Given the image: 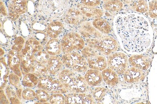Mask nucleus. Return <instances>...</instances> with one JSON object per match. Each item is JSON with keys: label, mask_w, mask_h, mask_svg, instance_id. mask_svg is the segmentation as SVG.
Instances as JSON below:
<instances>
[{"label": "nucleus", "mask_w": 157, "mask_h": 104, "mask_svg": "<svg viewBox=\"0 0 157 104\" xmlns=\"http://www.w3.org/2000/svg\"><path fill=\"white\" fill-rule=\"evenodd\" d=\"M113 28L119 45L128 54H141L151 46L153 31L142 14L133 11L119 12L114 17Z\"/></svg>", "instance_id": "1"}, {"label": "nucleus", "mask_w": 157, "mask_h": 104, "mask_svg": "<svg viewBox=\"0 0 157 104\" xmlns=\"http://www.w3.org/2000/svg\"><path fill=\"white\" fill-rule=\"evenodd\" d=\"M69 6V0H39L37 9L42 16L58 19L65 16Z\"/></svg>", "instance_id": "2"}, {"label": "nucleus", "mask_w": 157, "mask_h": 104, "mask_svg": "<svg viewBox=\"0 0 157 104\" xmlns=\"http://www.w3.org/2000/svg\"><path fill=\"white\" fill-rule=\"evenodd\" d=\"M86 41L88 46L96 50L101 54L107 56L116 52L120 47L115 38L109 35H103L99 39H86Z\"/></svg>", "instance_id": "3"}, {"label": "nucleus", "mask_w": 157, "mask_h": 104, "mask_svg": "<svg viewBox=\"0 0 157 104\" xmlns=\"http://www.w3.org/2000/svg\"><path fill=\"white\" fill-rule=\"evenodd\" d=\"M62 60L64 67L78 74H85L90 68L86 59L76 51L64 53Z\"/></svg>", "instance_id": "4"}, {"label": "nucleus", "mask_w": 157, "mask_h": 104, "mask_svg": "<svg viewBox=\"0 0 157 104\" xmlns=\"http://www.w3.org/2000/svg\"><path fill=\"white\" fill-rule=\"evenodd\" d=\"M60 44L62 51L64 53L82 50L85 47V42L81 36L74 32H70L64 35Z\"/></svg>", "instance_id": "5"}, {"label": "nucleus", "mask_w": 157, "mask_h": 104, "mask_svg": "<svg viewBox=\"0 0 157 104\" xmlns=\"http://www.w3.org/2000/svg\"><path fill=\"white\" fill-rule=\"evenodd\" d=\"M107 66L118 75H123L129 68V58L123 52L116 51L108 56Z\"/></svg>", "instance_id": "6"}, {"label": "nucleus", "mask_w": 157, "mask_h": 104, "mask_svg": "<svg viewBox=\"0 0 157 104\" xmlns=\"http://www.w3.org/2000/svg\"><path fill=\"white\" fill-rule=\"evenodd\" d=\"M28 0H10L8 5V16L11 20L16 21L27 9Z\"/></svg>", "instance_id": "7"}, {"label": "nucleus", "mask_w": 157, "mask_h": 104, "mask_svg": "<svg viewBox=\"0 0 157 104\" xmlns=\"http://www.w3.org/2000/svg\"><path fill=\"white\" fill-rule=\"evenodd\" d=\"M90 87L84 76L78 73L68 85L66 89L68 93H82L88 92Z\"/></svg>", "instance_id": "8"}, {"label": "nucleus", "mask_w": 157, "mask_h": 104, "mask_svg": "<svg viewBox=\"0 0 157 104\" xmlns=\"http://www.w3.org/2000/svg\"><path fill=\"white\" fill-rule=\"evenodd\" d=\"M65 104H95V101L89 92L68 93L65 95Z\"/></svg>", "instance_id": "9"}, {"label": "nucleus", "mask_w": 157, "mask_h": 104, "mask_svg": "<svg viewBox=\"0 0 157 104\" xmlns=\"http://www.w3.org/2000/svg\"><path fill=\"white\" fill-rule=\"evenodd\" d=\"M145 71L134 67L128 68L123 74V80L127 84H136L145 80L146 77Z\"/></svg>", "instance_id": "10"}, {"label": "nucleus", "mask_w": 157, "mask_h": 104, "mask_svg": "<svg viewBox=\"0 0 157 104\" xmlns=\"http://www.w3.org/2000/svg\"><path fill=\"white\" fill-rule=\"evenodd\" d=\"M151 59L150 57L145 55H132L129 58V64L132 67L147 71L150 67Z\"/></svg>", "instance_id": "11"}, {"label": "nucleus", "mask_w": 157, "mask_h": 104, "mask_svg": "<svg viewBox=\"0 0 157 104\" xmlns=\"http://www.w3.org/2000/svg\"><path fill=\"white\" fill-rule=\"evenodd\" d=\"M65 20L68 24L78 26L87 21L86 17L78 8L72 7L68 9L65 16Z\"/></svg>", "instance_id": "12"}, {"label": "nucleus", "mask_w": 157, "mask_h": 104, "mask_svg": "<svg viewBox=\"0 0 157 104\" xmlns=\"http://www.w3.org/2000/svg\"><path fill=\"white\" fill-rule=\"evenodd\" d=\"M78 30L81 36L86 39H99L102 36V34L90 22H84L80 25Z\"/></svg>", "instance_id": "13"}, {"label": "nucleus", "mask_w": 157, "mask_h": 104, "mask_svg": "<svg viewBox=\"0 0 157 104\" xmlns=\"http://www.w3.org/2000/svg\"><path fill=\"white\" fill-rule=\"evenodd\" d=\"M85 79L89 86L91 87L100 86L103 83L101 71L89 69L84 75Z\"/></svg>", "instance_id": "14"}, {"label": "nucleus", "mask_w": 157, "mask_h": 104, "mask_svg": "<svg viewBox=\"0 0 157 104\" xmlns=\"http://www.w3.org/2000/svg\"><path fill=\"white\" fill-rule=\"evenodd\" d=\"M63 66L62 58L58 56H50L46 64L48 72L53 75H58L63 70Z\"/></svg>", "instance_id": "15"}, {"label": "nucleus", "mask_w": 157, "mask_h": 104, "mask_svg": "<svg viewBox=\"0 0 157 104\" xmlns=\"http://www.w3.org/2000/svg\"><path fill=\"white\" fill-rule=\"evenodd\" d=\"M20 53L21 57L20 69L22 74L23 75H26L31 72L32 64L34 61V56L29 54L24 48Z\"/></svg>", "instance_id": "16"}, {"label": "nucleus", "mask_w": 157, "mask_h": 104, "mask_svg": "<svg viewBox=\"0 0 157 104\" xmlns=\"http://www.w3.org/2000/svg\"><path fill=\"white\" fill-rule=\"evenodd\" d=\"M101 75L104 83L109 87H115L120 83L119 75L110 68H106L101 71Z\"/></svg>", "instance_id": "17"}, {"label": "nucleus", "mask_w": 157, "mask_h": 104, "mask_svg": "<svg viewBox=\"0 0 157 104\" xmlns=\"http://www.w3.org/2000/svg\"><path fill=\"white\" fill-rule=\"evenodd\" d=\"M89 68L94 70L102 71L107 67V59L105 56L98 55L86 59Z\"/></svg>", "instance_id": "18"}, {"label": "nucleus", "mask_w": 157, "mask_h": 104, "mask_svg": "<svg viewBox=\"0 0 157 104\" xmlns=\"http://www.w3.org/2000/svg\"><path fill=\"white\" fill-rule=\"evenodd\" d=\"M63 30V23L58 21L52 22L48 25L46 33L48 36L51 39H56L58 37Z\"/></svg>", "instance_id": "19"}, {"label": "nucleus", "mask_w": 157, "mask_h": 104, "mask_svg": "<svg viewBox=\"0 0 157 104\" xmlns=\"http://www.w3.org/2000/svg\"><path fill=\"white\" fill-rule=\"evenodd\" d=\"M78 9L86 17L90 19L100 18L104 15L103 10L96 7H89L82 5L79 6Z\"/></svg>", "instance_id": "20"}, {"label": "nucleus", "mask_w": 157, "mask_h": 104, "mask_svg": "<svg viewBox=\"0 0 157 104\" xmlns=\"http://www.w3.org/2000/svg\"><path fill=\"white\" fill-rule=\"evenodd\" d=\"M24 49L29 54L33 56L37 52L44 50L43 47L41 43L33 37H31L27 40Z\"/></svg>", "instance_id": "21"}, {"label": "nucleus", "mask_w": 157, "mask_h": 104, "mask_svg": "<svg viewBox=\"0 0 157 104\" xmlns=\"http://www.w3.org/2000/svg\"><path fill=\"white\" fill-rule=\"evenodd\" d=\"M21 53L12 50L8 52V65L11 70L14 71L20 69L21 65Z\"/></svg>", "instance_id": "22"}, {"label": "nucleus", "mask_w": 157, "mask_h": 104, "mask_svg": "<svg viewBox=\"0 0 157 104\" xmlns=\"http://www.w3.org/2000/svg\"><path fill=\"white\" fill-rule=\"evenodd\" d=\"M46 51L50 56H58L62 53V46L59 41L56 39L49 40L46 46Z\"/></svg>", "instance_id": "23"}, {"label": "nucleus", "mask_w": 157, "mask_h": 104, "mask_svg": "<svg viewBox=\"0 0 157 104\" xmlns=\"http://www.w3.org/2000/svg\"><path fill=\"white\" fill-rule=\"evenodd\" d=\"M92 23L94 26L102 34H109L111 33L112 27L110 24L104 18L100 17L95 19Z\"/></svg>", "instance_id": "24"}, {"label": "nucleus", "mask_w": 157, "mask_h": 104, "mask_svg": "<svg viewBox=\"0 0 157 104\" xmlns=\"http://www.w3.org/2000/svg\"><path fill=\"white\" fill-rule=\"evenodd\" d=\"M102 6L106 11L118 12L123 8V3L121 0H109L104 2Z\"/></svg>", "instance_id": "25"}, {"label": "nucleus", "mask_w": 157, "mask_h": 104, "mask_svg": "<svg viewBox=\"0 0 157 104\" xmlns=\"http://www.w3.org/2000/svg\"><path fill=\"white\" fill-rule=\"evenodd\" d=\"M77 72H75L70 69H65L63 70L58 74L59 80L63 84L66 88L67 85L69 84L70 82L72 81L73 78L75 77Z\"/></svg>", "instance_id": "26"}, {"label": "nucleus", "mask_w": 157, "mask_h": 104, "mask_svg": "<svg viewBox=\"0 0 157 104\" xmlns=\"http://www.w3.org/2000/svg\"><path fill=\"white\" fill-rule=\"evenodd\" d=\"M107 90L106 88L100 86H95L89 88L88 92L91 94L94 99L95 102H100L107 93Z\"/></svg>", "instance_id": "27"}, {"label": "nucleus", "mask_w": 157, "mask_h": 104, "mask_svg": "<svg viewBox=\"0 0 157 104\" xmlns=\"http://www.w3.org/2000/svg\"><path fill=\"white\" fill-rule=\"evenodd\" d=\"M53 79L49 75H46L38 78L37 87L39 89L44 90L49 93L51 90V86Z\"/></svg>", "instance_id": "28"}, {"label": "nucleus", "mask_w": 157, "mask_h": 104, "mask_svg": "<svg viewBox=\"0 0 157 104\" xmlns=\"http://www.w3.org/2000/svg\"><path fill=\"white\" fill-rule=\"evenodd\" d=\"M131 5L133 11L140 14H144L148 11V4L146 0H135Z\"/></svg>", "instance_id": "29"}, {"label": "nucleus", "mask_w": 157, "mask_h": 104, "mask_svg": "<svg viewBox=\"0 0 157 104\" xmlns=\"http://www.w3.org/2000/svg\"><path fill=\"white\" fill-rule=\"evenodd\" d=\"M46 65L40 64L36 61H33L32 64L31 73L38 77H41L48 73Z\"/></svg>", "instance_id": "30"}, {"label": "nucleus", "mask_w": 157, "mask_h": 104, "mask_svg": "<svg viewBox=\"0 0 157 104\" xmlns=\"http://www.w3.org/2000/svg\"><path fill=\"white\" fill-rule=\"evenodd\" d=\"M38 78L31 72L24 75L22 83L24 86L32 88L37 85Z\"/></svg>", "instance_id": "31"}, {"label": "nucleus", "mask_w": 157, "mask_h": 104, "mask_svg": "<svg viewBox=\"0 0 157 104\" xmlns=\"http://www.w3.org/2000/svg\"><path fill=\"white\" fill-rule=\"evenodd\" d=\"M50 94H65L68 93L63 84H62L58 79L53 81L51 90L49 92Z\"/></svg>", "instance_id": "32"}, {"label": "nucleus", "mask_w": 157, "mask_h": 104, "mask_svg": "<svg viewBox=\"0 0 157 104\" xmlns=\"http://www.w3.org/2000/svg\"><path fill=\"white\" fill-rule=\"evenodd\" d=\"M50 56V55L48 54L47 51L42 50L41 51L37 52L34 55V61H37L40 64L46 65L48 60Z\"/></svg>", "instance_id": "33"}, {"label": "nucleus", "mask_w": 157, "mask_h": 104, "mask_svg": "<svg viewBox=\"0 0 157 104\" xmlns=\"http://www.w3.org/2000/svg\"><path fill=\"white\" fill-rule=\"evenodd\" d=\"M6 94L11 104H20V99L17 97V93L12 89L10 85H7L6 89Z\"/></svg>", "instance_id": "34"}, {"label": "nucleus", "mask_w": 157, "mask_h": 104, "mask_svg": "<svg viewBox=\"0 0 157 104\" xmlns=\"http://www.w3.org/2000/svg\"><path fill=\"white\" fill-rule=\"evenodd\" d=\"M36 93L37 100L41 103H47L49 100L50 95L46 90L39 89L36 91Z\"/></svg>", "instance_id": "35"}, {"label": "nucleus", "mask_w": 157, "mask_h": 104, "mask_svg": "<svg viewBox=\"0 0 157 104\" xmlns=\"http://www.w3.org/2000/svg\"><path fill=\"white\" fill-rule=\"evenodd\" d=\"M81 54L86 59L91 58L95 56L101 54L100 52H98L96 50H94L93 48H91L89 46L85 47L81 51Z\"/></svg>", "instance_id": "36"}, {"label": "nucleus", "mask_w": 157, "mask_h": 104, "mask_svg": "<svg viewBox=\"0 0 157 104\" xmlns=\"http://www.w3.org/2000/svg\"><path fill=\"white\" fill-rule=\"evenodd\" d=\"M25 40L22 36H18L14 41V45L12 47V50L21 52L25 46Z\"/></svg>", "instance_id": "37"}, {"label": "nucleus", "mask_w": 157, "mask_h": 104, "mask_svg": "<svg viewBox=\"0 0 157 104\" xmlns=\"http://www.w3.org/2000/svg\"><path fill=\"white\" fill-rule=\"evenodd\" d=\"M49 103L52 104H65V96L63 94H53L50 95Z\"/></svg>", "instance_id": "38"}, {"label": "nucleus", "mask_w": 157, "mask_h": 104, "mask_svg": "<svg viewBox=\"0 0 157 104\" xmlns=\"http://www.w3.org/2000/svg\"><path fill=\"white\" fill-rule=\"evenodd\" d=\"M148 12L149 16L157 20V1L156 0H152L149 2Z\"/></svg>", "instance_id": "39"}, {"label": "nucleus", "mask_w": 157, "mask_h": 104, "mask_svg": "<svg viewBox=\"0 0 157 104\" xmlns=\"http://www.w3.org/2000/svg\"><path fill=\"white\" fill-rule=\"evenodd\" d=\"M22 97L25 100H32L36 98V93L30 88H26L22 91Z\"/></svg>", "instance_id": "40"}, {"label": "nucleus", "mask_w": 157, "mask_h": 104, "mask_svg": "<svg viewBox=\"0 0 157 104\" xmlns=\"http://www.w3.org/2000/svg\"><path fill=\"white\" fill-rule=\"evenodd\" d=\"M9 81L10 84L13 86L16 87L21 86L19 76L15 73H11L9 75Z\"/></svg>", "instance_id": "41"}, {"label": "nucleus", "mask_w": 157, "mask_h": 104, "mask_svg": "<svg viewBox=\"0 0 157 104\" xmlns=\"http://www.w3.org/2000/svg\"><path fill=\"white\" fill-rule=\"evenodd\" d=\"M82 4L89 7H96L100 5L101 0H81Z\"/></svg>", "instance_id": "42"}, {"label": "nucleus", "mask_w": 157, "mask_h": 104, "mask_svg": "<svg viewBox=\"0 0 157 104\" xmlns=\"http://www.w3.org/2000/svg\"><path fill=\"white\" fill-rule=\"evenodd\" d=\"M1 104H9L10 102L6 98V95L4 93V91L1 89Z\"/></svg>", "instance_id": "43"}, {"label": "nucleus", "mask_w": 157, "mask_h": 104, "mask_svg": "<svg viewBox=\"0 0 157 104\" xmlns=\"http://www.w3.org/2000/svg\"><path fill=\"white\" fill-rule=\"evenodd\" d=\"M1 13L2 15L4 16H7L8 15V11H7V8L5 5L4 2H1Z\"/></svg>", "instance_id": "44"}, {"label": "nucleus", "mask_w": 157, "mask_h": 104, "mask_svg": "<svg viewBox=\"0 0 157 104\" xmlns=\"http://www.w3.org/2000/svg\"><path fill=\"white\" fill-rule=\"evenodd\" d=\"M22 88L21 87L16 91V93H17V97H18V99H20V100L21 99L22 97Z\"/></svg>", "instance_id": "45"}, {"label": "nucleus", "mask_w": 157, "mask_h": 104, "mask_svg": "<svg viewBox=\"0 0 157 104\" xmlns=\"http://www.w3.org/2000/svg\"><path fill=\"white\" fill-rule=\"evenodd\" d=\"M123 4L126 5H132L135 0H121Z\"/></svg>", "instance_id": "46"}, {"label": "nucleus", "mask_w": 157, "mask_h": 104, "mask_svg": "<svg viewBox=\"0 0 157 104\" xmlns=\"http://www.w3.org/2000/svg\"><path fill=\"white\" fill-rule=\"evenodd\" d=\"M102 1H109V0H102Z\"/></svg>", "instance_id": "47"}]
</instances>
